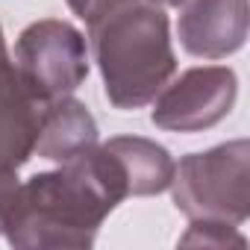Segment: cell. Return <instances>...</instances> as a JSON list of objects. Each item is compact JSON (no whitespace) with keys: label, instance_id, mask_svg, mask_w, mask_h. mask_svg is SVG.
Masks as SVG:
<instances>
[{"label":"cell","instance_id":"obj_1","mask_svg":"<svg viewBox=\"0 0 250 250\" xmlns=\"http://www.w3.org/2000/svg\"><path fill=\"white\" fill-rule=\"evenodd\" d=\"M130 197L127 174L106 145H94L56 171L18 183L3 235L12 247H91L106 215Z\"/></svg>","mask_w":250,"mask_h":250},{"label":"cell","instance_id":"obj_2","mask_svg":"<svg viewBox=\"0 0 250 250\" xmlns=\"http://www.w3.org/2000/svg\"><path fill=\"white\" fill-rule=\"evenodd\" d=\"M88 27L103 91L115 109H142L177 71L168 15L159 0H68Z\"/></svg>","mask_w":250,"mask_h":250},{"label":"cell","instance_id":"obj_3","mask_svg":"<svg viewBox=\"0 0 250 250\" xmlns=\"http://www.w3.org/2000/svg\"><path fill=\"white\" fill-rule=\"evenodd\" d=\"M177 209L188 221L238 227L250 215V142L235 139L174 165L171 186Z\"/></svg>","mask_w":250,"mask_h":250},{"label":"cell","instance_id":"obj_4","mask_svg":"<svg viewBox=\"0 0 250 250\" xmlns=\"http://www.w3.org/2000/svg\"><path fill=\"white\" fill-rule=\"evenodd\" d=\"M24 85L42 103L74 94L88 77V47L83 33L59 18H44L30 24L12 56Z\"/></svg>","mask_w":250,"mask_h":250},{"label":"cell","instance_id":"obj_5","mask_svg":"<svg viewBox=\"0 0 250 250\" xmlns=\"http://www.w3.org/2000/svg\"><path fill=\"white\" fill-rule=\"evenodd\" d=\"M238 97L235 71L227 65L188 68L153 97L150 121L171 133H200L221 124Z\"/></svg>","mask_w":250,"mask_h":250},{"label":"cell","instance_id":"obj_6","mask_svg":"<svg viewBox=\"0 0 250 250\" xmlns=\"http://www.w3.org/2000/svg\"><path fill=\"white\" fill-rule=\"evenodd\" d=\"M44 103L24 85L0 30V174H18L33 156Z\"/></svg>","mask_w":250,"mask_h":250},{"label":"cell","instance_id":"obj_7","mask_svg":"<svg viewBox=\"0 0 250 250\" xmlns=\"http://www.w3.org/2000/svg\"><path fill=\"white\" fill-rule=\"evenodd\" d=\"M247 0H186L180 6V44L200 59H224L247 42Z\"/></svg>","mask_w":250,"mask_h":250},{"label":"cell","instance_id":"obj_8","mask_svg":"<svg viewBox=\"0 0 250 250\" xmlns=\"http://www.w3.org/2000/svg\"><path fill=\"white\" fill-rule=\"evenodd\" d=\"M94 145H97V124L80 100L68 94V97H56L44 103L33 156L62 165Z\"/></svg>","mask_w":250,"mask_h":250},{"label":"cell","instance_id":"obj_9","mask_svg":"<svg viewBox=\"0 0 250 250\" xmlns=\"http://www.w3.org/2000/svg\"><path fill=\"white\" fill-rule=\"evenodd\" d=\"M106 147L118 156L124 174H127L130 197L162 194L171 186L174 159L162 145L142 136H118V139H109Z\"/></svg>","mask_w":250,"mask_h":250},{"label":"cell","instance_id":"obj_10","mask_svg":"<svg viewBox=\"0 0 250 250\" xmlns=\"http://www.w3.org/2000/svg\"><path fill=\"white\" fill-rule=\"evenodd\" d=\"M180 244H203V247H229V244H235V247H244V238L229 224H200V221H191V227L180 238Z\"/></svg>","mask_w":250,"mask_h":250},{"label":"cell","instance_id":"obj_11","mask_svg":"<svg viewBox=\"0 0 250 250\" xmlns=\"http://www.w3.org/2000/svg\"><path fill=\"white\" fill-rule=\"evenodd\" d=\"M15 188H18V177L15 174H0V232H3V221H6V212H9Z\"/></svg>","mask_w":250,"mask_h":250},{"label":"cell","instance_id":"obj_12","mask_svg":"<svg viewBox=\"0 0 250 250\" xmlns=\"http://www.w3.org/2000/svg\"><path fill=\"white\" fill-rule=\"evenodd\" d=\"M159 3H162V6H183L186 0H159Z\"/></svg>","mask_w":250,"mask_h":250}]
</instances>
